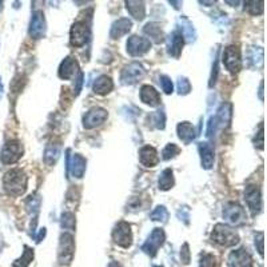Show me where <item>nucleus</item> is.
<instances>
[{
  "label": "nucleus",
  "mask_w": 267,
  "mask_h": 267,
  "mask_svg": "<svg viewBox=\"0 0 267 267\" xmlns=\"http://www.w3.org/2000/svg\"><path fill=\"white\" fill-rule=\"evenodd\" d=\"M28 178L24 171L20 168H12L7 171L3 176V187L4 191L11 196H20L27 190Z\"/></svg>",
  "instance_id": "1"
},
{
  "label": "nucleus",
  "mask_w": 267,
  "mask_h": 267,
  "mask_svg": "<svg viewBox=\"0 0 267 267\" xmlns=\"http://www.w3.org/2000/svg\"><path fill=\"white\" fill-rule=\"evenodd\" d=\"M211 239L215 243H218L223 247H231L235 246L239 242V235L238 232L228 224H223V223H218L215 224L214 230L211 232Z\"/></svg>",
  "instance_id": "2"
},
{
  "label": "nucleus",
  "mask_w": 267,
  "mask_h": 267,
  "mask_svg": "<svg viewBox=\"0 0 267 267\" xmlns=\"http://www.w3.org/2000/svg\"><path fill=\"white\" fill-rule=\"evenodd\" d=\"M223 218L231 226H242L247 220L246 211L239 203L228 202L223 207Z\"/></svg>",
  "instance_id": "3"
},
{
  "label": "nucleus",
  "mask_w": 267,
  "mask_h": 267,
  "mask_svg": "<svg viewBox=\"0 0 267 267\" xmlns=\"http://www.w3.org/2000/svg\"><path fill=\"white\" fill-rule=\"evenodd\" d=\"M223 64L231 74H238L242 68V59H240V50L238 46H227L223 51Z\"/></svg>",
  "instance_id": "4"
},
{
  "label": "nucleus",
  "mask_w": 267,
  "mask_h": 267,
  "mask_svg": "<svg viewBox=\"0 0 267 267\" xmlns=\"http://www.w3.org/2000/svg\"><path fill=\"white\" fill-rule=\"evenodd\" d=\"M23 152L24 148L19 140H8L2 150L0 159L4 164H14L23 156Z\"/></svg>",
  "instance_id": "5"
},
{
  "label": "nucleus",
  "mask_w": 267,
  "mask_h": 267,
  "mask_svg": "<svg viewBox=\"0 0 267 267\" xmlns=\"http://www.w3.org/2000/svg\"><path fill=\"white\" fill-rule=\"evenodd\" d=\"M74 251H75V243L74 236L68 232L60 235V242L58 248V259L62 264H68L72 260Z\"/></svg>",
  "instance_id": "6"
},
{
  "label": "nucleus",
  "mask_w": 267,
  "mask_h": 267,
  "mask_svg": "<svg viewBox=\"0 0 267 267\" xmlns=\"http://www.w3.org/2000/svg\"><path fill=\"white\" fill-rule=\"evenodd\" d=\"M112 239L118 246L128 248L132 244V231H131V226L128 223L124 220L118 223L112 230Z\"/></svg>",
  "instance_id": "7"
},
{
  "label": "nucleus",
  "mask_w": 267,
  "mask_h": 267,
  "mask_svg": "<svg viewBox=\"0 0 267 267\" xmlns=\"http://www.w3.org/2000/svg\"><path fill=\"white\" fill-rule=\"evenodd\" d=\"M146 75V70L138 62H132L128 66H126L122 71L120 80L123 84H135L138 83L143 76Z\"/></svg>",
  "instance_id": "8"
},
{
  "label": "nucleus",
  "mask_w": 267,
  "mask_h": 267,
  "mask_svg": "<svg viewBox=\"0 0 267 267\" xmlns=\"http://www.w3.org/2000/svg\"><path fill=\"white\" fill-rule=\"evenodd\" d=\"M90 38V28L84 22L74 23L70 31V42L75 47H83Z\"/></svg>",
  "instance_id": "9"
},
{
  "label": "nucleus",
  "mask_w": 267,
  "mask_h": 267,
  "mask_svg": "<svg viewBox=\"0 0 267 267\" xmlns=\"http://www.w3.org/2000/svg\"><path fill=\"white\" fill-rule=\"evenodd\" d=\"M151 42L147 38L132 35L127 40V52L131 56H142L147 51H150Z\"/></svg>",
  "instance_id": "10"
},
{
  "label": "nucleus",
  "mask_w": 267,
  "mask_h": 267,
  "mask_svg": "<svg viewBox=\"0 0 267 267\" xmlns=\"http://www.w3.org/2000/svg\"><path fill=\"white\" fill-rule=\"evenodd\" d=\"M244 199L252 215L258 214L262 210V194L256 184H248L244 190Z\"/></svg>",
  "instance_id": "11"
},
{
  "label": "nucleus",
  "mask_w": 267,
  "mask_h": 267,
  "mask_svg": "<svg viewBox=\"0 0 267 267\" xmlns=\"http://www.w3.org/2000/svg\"><path fill=\"white\" fill-rule=\"evenodd\" d=\"M164 239H166V234L162 228H154V231L151 232L150 236L147 238V240L143 244L142 250L146 252L147 255L150 256H154L156 254V251L162 247V244L164 243Z\"/></svg>",
  "instance_id": "12"
},
{
  "label": "nucleus",
  "mask_w": 267,
  "mask_h": 267,
  "mask_svg": "<svg viewBox=\"0 0 267 267\" xmlns=\"http://www.w3.org/2000/svg\"><path fill=\"white\" fill-rule=\"evenodd\" d=\"M107 116H108V114L104 108L94 107L90 111H87L84 116H83V127L87 130L95 128L98 126H100L102 123H104Z\"/></svg>",
  "instance_id": "13"
},
{
  "label": "nucleus",
  "mask_w": 267,
  "mask_h": 267,
  "mask_svg": "<svg viewBox=\"0 0 267 267\" xmlns=\"http://www.w3.org/2000/svg\"><path fill=\"white\" fill-rule=\"evenodd\" d=\"M80 72L79 70V64H78L76 59H74L72 56H67L64 60L62 62L60 66H59V71H58V75L63 80H70Z\"/></svg>",
  "instance_id": "14"
},
{
  "label": "nucleus",
  "mask_w": 267,
  "mask_h": 267,
  "mask_svg": "<svg viewBox=\"0 0 267 267\" xmlns=\"http://www.w3.org/2000/svg\"><path fill=\"white\" fill-rule=\"evenodd\" d=\"M46 35V19L42 11H35L30 23V36L32 39H42Z\"/></svg>",
  "instance_id": "15"
},
{
  "label": "nucleus",
  "mask_w": 267,
  "mask_h": 267,
  "mask_svg": "<svg viewBox=\"0 0 267 267\" xmlns=\"http://www.w3.org/2000/svg\"><path fill=\"white\" fill-rule=\"evenodd\" d=\"M227 264H228V267H251L252 266V259H251V255L247 252V250L239 248V250L232 251L228 255Z\"/></svg>",
  "instance_id": "16"
},
{
  "label": "nucleus",
  "mask_w": 267,
  "mask_h": 267,
  "mask_svg": "<svg viewBox=\"0 0 267 267\" xmlns=\"http://www.w3.org/2000/svg\"><path fill=\"white\" fill-rule=\"evenodd\" d=\"M86 159L80 154H74L72 156L67 155V168L74 178H82L86 171Z\"/></svg>",
  "instance_id": "17"
},
{
  "label": "nucleus",
  "mask_w": 267,
  "mask_h": 267,
  "mask_svg": "<svg viewBox=\"0 0 267 267\" xmlns=\"http://www.w3.org/2000/svg\"><path fill=\"white\" fill-rule=\"evenodd\" d=\"M184 46V38H183L182 32L179 30H175L174 32L171 34L170 38H168V54L174 58H179L180 54H182V48Z\"/></svg>",
  "instance_id": "18"
},
{
  "label": "nucleus",
  "mask_w": 267,
  "mask_h": 267,
  "mask_svg": "<svg viewBox=\"0 0 267 267\" xmlns=\"http://www.w3.org/2000/svg\"><path fill=\"white\" fill-rule=\"evenodd\" d=\"M140 100L150 107H158L160 104V95L152 86H143L140 88Z\"/></svg>",
  "instance_id": "19"
},
{
  "label": "nucleus",
  "mask_w": 267,
  "mask_h": 267,
  "mask_svg": "<svg viewBox=\"0 0 267 267\" xmlns=\"http://www.w3.org/2000/svg\"><path fill=\"white\" fill-rule=\"evenodd\" d=\"M131 27H132V22L127 18H120V19L114 22L112 26H111L110 36L112 39H119V38L124 36L126 34H128Z\"/></svg>",
  "instance_id": "20"
},
{
  "label": "nucleus",
  "mask_w": 267,
  "mask_h": 267,
  "mask_svg": "<svg viewBox=\"0 0 267 267\" xmlns=\"http://www.w3.org/2000/svg\"><path fill=\"white\" fill-rule=\"evenodd\" d=\"M139 159L143 166L146 167H155L159 163L158 151L154 147L144 146L139 151Z\"/></svg>",
  "instance_id": "21"
},
{
  "label": "nucleus",
  "mask_w": 267,
  "mask_h": 267,
  "mask_svg": "<svg viewBox=\"0 0 267 267\" xmlns=\"http://www.w3.org/2000/svg\"><path fill=\"white\" fill-rule=\"evenodd\" d=\"M199 154H200V163L203 168L210 170L214 164V148L210 143L203 142L199 143Z\"/></svg>",
  "instance_id": "22"
},
{
  "label": "nucleus",
  "mask_w": 267,
  "mask_h": 267,
  "mask_svg": "<svg viewBox=\"0 0 267 267\" xmlns=\"http://www.w3.org/2000/svg\"><path fill=\"white\" fill-rule=\"evenodd\" d=\"M231 120V104L226 103L223 104L220 108L218 110V112L215 116H212V122H214V127L216 128H224L228 126Z\"/></svg>",
  "instance_id": "23"
},
{
  "label": "nucleus",
  "mask_w": 267,
  "mask_h": 267,
  "mask_svg": "<svg viewBox=\"0 0 267 267\" xmlns=\"http://www.w3.org/2000/svg\"><path fill=\"white\" fill-rule=\"evenodd\" d=\"M176 131H178V136L179 139L182 140L183 143H191L196 136V134H195V130L192 127L191 123L188 122H182V123H179L178 127H176Z\"/></svg>",
  "instance_id": "24"
},
{
  "label": "nucleus",
  "mask_w": 267,
  "mask_h": 267,
  "mask_svg": "<svg viewBox=\"0 0 267 267\" xmlns=\"http://www.w3.org/2000/svg\"><path fill=\"white\" fill-rule=\"evenodd\" d=\"M143 32L146 34L147 36L156 44H160V43L164 42V34H163L162 28H160V26L158 23H147L144 26V28H143Z\"/></svg>",
  "instance_id": "25"
},
{
  "label": "nucleus",
  "mask_w": 267,
  "mask_h": 267,
  "mask_svg": "<svg viewBox=\"0 0 267 267\" xmlns=\"http://www.w3.org/2000/svg\"><path fill=\"white\" fill-rule=\"evenodd\" d=\"M126 8L130 15L136 20H143L146 16V6L143 2H134V0L126 2Z\"/></svg>",
  "instance_id": "26"
},
{
  "label": "nucleus",
  "mask_w": 267,
  "mask_h": 267,
  "mask_svg": "<svg viewBox=\"0 0 267 267\" xmlns=\"http://www.w3.org/2000/svg\"><path fill=\"white\" fill-rule=\"evenodd\" d=\"M114 83L111 80V78L107 75H102L95 80L94 83V92L98 95H107L112 91Z\"/></svg>",
  "instance_id": "27"
},
{
  "label": "nucleus",
  "mask_w": 267,
  "mask_h": 267,
  "mask_svg": "<svg viewBox=\"0 0 267 267\" xmlns=\"http://www.w3.org/2000/svg\"><path fill=\"white\" fill-rule=\"evenodd\" d=\"M174 183H175L174 172H172L171 168H166V170L163 171L162 174H160V176H159V180H158L159 190L168 191L170 188H172Z\"/></svg>",
  "instance_id": "28"
},
{
  "label": "nucleus",
  "mask_w": 267,
  "mask_h": 267,
  "mask_svg": "<svg viewBox=\"0 0 267 267\" xmlns=\"http://www.w3.org/2000/svg\"><path fill=\"white\" fill-rule=\"evenodd\" d=\"M180 23H182V27L179 28V31L182 32L184 40L188 42V43H192V42L195 40V36H196L194 26H192V23H191L188 19H186V18H182V19H180Z\"/></svg>",
  "instance_id": "29"
},
{
  "label": "nucleus",
  "mask_w": 267,
  "mask_h": 267,
  "mask_svg": "<svg viewBox=\"0 0 267 267\" xmlns=\"http://www.w3.org/2000/svg\"><path fill=\"white\" fill-rule=\"evenodd\" d=\"M59 154H60V147L58 146V144H50L47 147V150L44 152V162L46 164H48V166H52L55 164L59 158Z\"/></svg>",
  "instance_id": "30"
},
{
  "label": "nucleus",
  "mask_w": 267,
  "mask_h": 267,
  "mask_svg": "<svg viewBox=\"0 0 267 267\" xmlns=\"http://www.w3.org/2000/svg\"><path fill=\"white\" fill-rule=\"evenodd\" d=\"M34 259V250L30 248L28 246H24V252L20 258L16 259L14 262V267H28L30 263L32 262Z\"/></svg>",
  "instance_id": "31"
},
{
  "label": "nucleus",
  "mask_w": 267,
  "mask_h": 267,
  "mask_svg": "<svg viewBox=\"0 0 267 267\" xmlns=\"http://www.w3.org/2000/svg\"><path fill=\"white\" fill-rule=\"evenodd\" d=\"M246 6L247 12L250 15H262L263 14V6H264V2H256V0H252V2H246L244 3Z\"/></svg>",
  "instance_id": "32"
},
{
  "label": "nucleus",
  "mask_w": 267,
  "mask_h": 267,
  "mask_svg": "<svg viewBox=\"0 0 267 267\" xmlns=\"http://www.w3.org/2000/svg\"><path fill=\"white\" fill-rule=\"evenodd\" d=\"M150 218L152 220H156V222H167V219H168V211L166 210V207L164 206H158L155 208L152 212H151Z\"/></svg>",
  "instance_id": "33"
},
{
  "label": "nucleus",
  "mask_w": 267,
  "mask_h": 267,
  "mask_svg": "<svg viewBox=\"0 0 267 267\" xmlns=\"http://www.w3.org/2000/svg\"><path fill=\"white\" fill-rule=\"evenodd\" d=\"M180 152V148H179L175 143H170V144H167L162 151V158L164 160H170L171 158H175L176 155Z\"/></svg>",
  "instance_id": "34"
},
{
  "label": "nucleus",
  "mask_w": 267,
  "mask_h": 267,
  "mask_svg": "<svg viewBox=\"0 0 267 267\" xmlns=\"http://www.w3.org/2000/svg\"><path fill=\"white\" fill-rule=\"evenodd\" d=\"M150 120L154 123L156 128L163 130L164 128V126H166V115H164L163 111H156V112L151 114Z\"/></svg>",
  "instance_id": "35"
},
{
  "label": "nucleus",
  "mask_w": 267,
  "mask_h": 267,
  "mask_svg": "<svg viewBox=\"0 0 267 267\" xmlns=\"http://www.w3.org/2000/svg\"><path fill=\"white\" fill-rule=\"evenodd\" d=\"M62 227L66 230H75V215L72 212H64L62 215Z\"/></svg>",
  "instance_id": "36"
},
{
  "label": "nucleus",
  "mask_w": 267,
  "mask_h": 267,
  "mask_svg": "<svg viewBox=\"0 0 267 267\" xmlns=\"http://www.w3.org/2000/svg\"><path fill=\"white\" fill-rule=\"evenodd\" d=\"M159 83H160V86H162V90L164 91L166 94H172L174 92V84H172V82H171V79L168 76H166V75H162V76L159 78Z\"/></svg>",
  "instance_id": "37"
},
{
  "label": "nucleus",
  "mask_w": 267,
  "mask_h": 267,
  "mask_svg": "<svg viewBox=\"0 0 267 267\" xmlns=\"http://www.w3.org/2000/svg\"><path fill=\"white\" fill-rule=\"evenodd\" d=\"M39 207H40V198L35 196V195H31L28 200H27V208H28V211L32 212V214H36L38 211H39Z\"/></svg>",
  "instance_id": "38"
},
{
  "label": "nucleus",
  "mask_w": 267,
  "mask_h": 267,
  "mask_svg": "<svg viewBox=\"0 0 267 267\" xmlns=\"http://www.w3.org/2000/svg\"><path fill=\"white\" fill-rule=\"evenodd\" d=\"M191 91V84L187 78H179L178 80V92L180 95H187Z\"/></svg>",
  "instance_id": "39"
},
{
  "label": "nucleus",
  "mask_w": 267,
  "mask_h": 267,
  "mask_svg": "<svg viewBox=\"0 0 267 267\" xmlns=\"http://www.w3.org/2000/svg\"><path fill=\"white\" fill-rule=\"evenodd\" d=\"M214 266H215L214 255H211V254H202L200 255L199 267H214Z\"/></svg>",
  "instance_id": "40"
},
{
  "label": "nucleus",
  "mask_w": 267,
  "mask_h": 267,
  "mask_svg": "<svg viewBox=\"0 0 267 267\" xmlns=\"http://www.w3.org/2000/svg\"><path fill=\"white\" fill-rule=\"evenodd\" d=\"M83 72H79L75 76V87H74V95L75 96H78L79 94H80V90H82V86H83Z\"/></svg>",
  "instance_id": "41"
},
{
  "label": "nucleus",
  "mask_w": 267,
  "mask_h": 267,
  "mask_svg": "<svg viewBox=\"0 0 267 267\" xmlns=\"http://www.w3.org/2000/svg\"><path fill=\"white\" fill-rule=\"evenodd\" d=\"M263 239H264V235H263L262 231L255 235V246L258 247V251L260 255H263Z\"/></svg>",
  "instance_id": "42"
},
{
  "label": "nucleus",
  "mask_w": 267,
  "mask_h": 267,
  "mask_svg": "<svg viewBox=\"0 0 267 267\" xmlns=\"http://www.w3.org/2000/svg\"><path fill=\"white\" fill-rule=\"evenodd\" d=\"M180 258H182L183 263H188L190 262V251H188V244L184 243L182 247V251H180Z\"/></svg>",
  "instance_id": "43"
},
{
  "label": "nucleus",
  "mask_w": 267,
  "mask_h": 267,
  "mask_svg": "<svg viewBox=\"0 0 267 267\" xmlns=\"http://www.w3.org/2000/svg\"><path fill=\"white\" fill-rule=\"evenodd\" d=\"M256 136H258V140H254L255 147H258L262 150L263 148V124H260V128H259V132L256 134ZM255 136V138H256Z\"/></svg>",
  "instance_id": "44"
},
{
  "label": "nucleus",
  "mask_w": 267,
  "mask_h": 267,
  "mask_svg": "<svg viewBox=\"0 0 267 267\" xmlns=\"http://www.w3.org/2000/svg\"><path fill=\"white\" fill-rule=\"evenodd\" d=\"M44 236H46V228L43 227V228H40V231H39V235L36 236V242L40 243L42 239L44 238Z\"/></svg>",
  "instance_id": "45"
},
{
  "label": "nucleus",
  "mask_w": 267,
  "mask_h": 267,
  "mask_svg": "<svg viewBox=\"0 0 267 267\" xmlns=\"http://www.w3.org/2000/svg\"><path fill=\"white\" fill-rule=\"evenodd\" d=\"M108 267H122V266L118 262H111V263H110Z\"/></svg>",
  "instance_id": "46"
},
{
  "label": "nucleus",
  "mask_w": 267,
  "mask_h": 267,
  "mask_svg": "<svg viewBox=\"0 0 267 267\" xmlns=\"http://www.w3.org/2000/svg\"><path fill=\"white\" fill-rule=\"evenodd\" d=\"M3 95V84H2V80H0V98Z\"/></svg>",
  "instance_id": "47"
},
{
  "label": "nucleus",
  "mask_w": 267,
  "mask_h": 267,
  "mask_svg": "<svg viewBox=\"0 0 267 267\" xmlns=\"http://www.w3.org/2000/svg\"><path fill=\"white\" fill-rule=\"evenodd\" d=\"M259 94H260V99H263L262 94H263V83H260V91H259Z\"/></svg>",
  "instance_id": "48"
}]
</instances>
